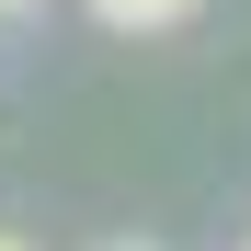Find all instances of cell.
Listing matches in <instances>:
<instances>
[{
	"mask_svg": "<svg viewBox=\"0 0 251 251\" xmlns=\"http://www.w3.org/2000/svg\"><path fill=\"white\" fill-rule=\"evenodd\" d=\"M103 251H160V240H103Z\"/></svg>",
	"mask_w": 251,
	"mask_h": 251,
	"instance_id": "cell-2",
	"label": "cell"
},
{
	"mask_svg": "<svg viewBox=\"0 0 251 251\" xmlns=\"http://www.w3.org/2000/svg\"><path fill=\"white\" fill-rule=\"evenodd\" d=\"M0 251H23V240H0Z\"/></svg>",
	"mask_w": 251,
	"mask_h": 251,
	"instance_id": "cell-3",
	"label": "cell"
},
{
	"mask_svg": "<svg viewBox=\"0 0 251 251\" xmlns=\"http://www.w3.org/2000/svg\"><path fill=\"white\" fill-rule=\"evenodd\" d=\"M92 12L114 23V34H160V23H183L194 0H92Z\"/></svg>",
	"mask_w": 251,
	"mask_h": 251,
	"instance_id": "cell-1",
	"label": "cell"
}]
</instances>
